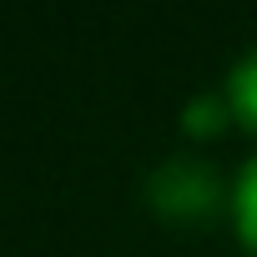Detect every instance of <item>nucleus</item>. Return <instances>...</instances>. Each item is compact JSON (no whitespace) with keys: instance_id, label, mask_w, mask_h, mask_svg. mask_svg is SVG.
<instances>
[{"instance_id":"obj_1","label":"nucleus","mask_w":257,"mask_h":257,"mask_svg":"<svg viewBox=\"0 0 257 257\" xmlns=\"http://www.w3.org/2000/svg\"><path fill=\"white\" fill-rule=\"evenodd\" d=\"M147 197L172 222H202L222 207V177L202 157H167L147 177Z\"/></svg>"},{"instance_id":"obj_2","label":"nucleus","mask_w":257,"mask_h":257,"mask_svg":"<svg viewBox=\"0 0 257 257\" xmlns=\"http://www.w3.org/2000/svg\"><path fill=\"white\" fill-rule=\"evenodd\" d=\"M227 207H232L237 242H242V247L257 257V157H247V162H242V172H237V182H232Z\"/></svg>"},{"instance_id":"obj_3","label":"nucleus","mask_w":257,"mask_h":257,"mask_svg":"<svg viewBox=\"0 0 257 257\" xmlns=\"http://www.w3.org/2000/svg\"><path fill=\"white\" fill-rule=\"evenodd\" d=\"M222 91H227V101H232V116L257 132V46H247V51L232 61Z\"/></svg>"},{"instance_id":"obj_4","label":"nucleus","mask_w":257,"mask_h":257,"mask_svg":"<svg viewBox=\"0 0 257 257\" xmlns=\"http://www.w3.org/2000/svg\"><path fill=\"white\" fill-rule=\"evenodd\" d=\"M222 121H232V101H227V91H217V96H192L187 106H182V126L192 137H212V132H222Z\"/></svg>"}]
</instances>
